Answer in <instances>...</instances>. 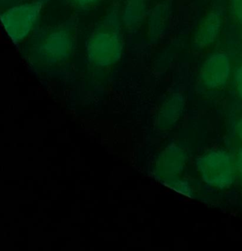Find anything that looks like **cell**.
I'll return each instance as SVG.
<instances>
[{"mask_svg":"<svg viewBox=\"0 0 242 251\" xmlns=\"http://www.w3.org/2000/svg\"><path fill=\"white\" fill-rule=\"evenodd\" d=\"M124 48L118 11L112 9L97 25L87 39L86 58L94 68H108L121 60Z\"/></svg>","mask_w":242,"mask_h":251,"instance_id":"obj_1","label":"cell"},{"mask_svg":"<svg viewBox=\"0 0 242 251\" xmlns=\"http://www.w3.org/2000/svg\"><path fill=\"white\" fill-rule=\"evenodd\" d=\"M75 42L69 24L42 29L29 48L28 58L36 66H54L67 61L73 55Z\"/></svg>","mask_w":242,"mask_h":251,"instance_id":"obj_2","label":"cell"},{"mask_svg":"<svg viewBox=\"0 0 242 251\" xmlns=\"http://www.w3.org/2000/svg\"><path fill=\"white\" fill-rule=\"evenodd\" d=\"M49 0H33L16 5L1 14V23L10 40L20 45L28 38Z\"/></svg>","mask_w":242,"mask_h":251,"instance_id":"obj_3","label":"cell"},{"mask_svg":"<svg viewBox=\"0 0 242 251\" xmlns=\"http://www.w3.org/2000/svg\"><path fill=\"white\" fill-rule=\"evenodd\" d=\"M202 180L211 186L224 188L233 183L236 176L235 160L224 151H212L197 161Z\"/></svg>","mask_w":242,"mask_h":251,"instance_id":"obj_4","label":"cell"},{"mask_svg":"<svg viewBox=\"0 0 242 251\" xmlns=\"http://www.w3.org/2000/svg\"><path fill=\"white\" fill-rule=\"evenodd\" d=\"M231 74V63L227 54L217 52L207 58L199 72V80L208 89H218L227 84Z\"/></svg>","mask_w":242,"mask_h":251,"instance_id":"obj_5","label":"cell"},{"mask_svg":"<svg viewBox=\"0 0 242 251\" xmlns=\"http://www.w3.org/2000/svg\"><path fill=\"white\" fill-rule=\"evenodd\" d=\"M222 25V11L218 8L210 11L202 19L195 35L196 46L201 50L211 46L218 39Z\"/></svg>","mask_w":242,"mask_h":251,"instance_id":"obj_6","label":"cell"},{"mask_svg":"<svg viewBox=\"0 0 242 251\" xmlns=\"http://www.w3.org/2000/svg\"><path fill=\"white\" fill-rule=\"evenodd\" d=\"M146 0H126L123 21L127 27H136L143 19L146 9Z\"/></svg>","mask_w":242,"mask_h":251,"instance_id":"obj_7","label":"cell"},{"mask_svg":"<svg viewBox=\"0 0 242 251\" xmlns=\"http://www.w3.org/2000/svg\"><path fill=\"white\" fill-rule=\"evenodd\" d=\"M169 15V8L166 4L157 5L153 12L151 14L149 20V30L151 36L159 37L166 30L167 21Z\"/></svg>","mask_w":242,"mask_h":251,"instance_id":"obj_8","label":"cell"},{"mask_svg":"<svg viewBox=\"0 0 242 251\" xmlns=\"http://www.w3.org/2000/svg\"><path fill=\"white\" fill-rule=\"evenodd\" d=\"M230 5L233 17L242 24V0H230Z\"/></svg>","mask_w":242,"mask_h":251,"instance_id":"obj_9","label":"cell"},{"mask_svg":"<svg viewBox=\"0 0 242 251\" xmlns=\"http://www.w3.org/2000/svg\"><path fill=\"white\" fill-rule=\"evenodd\" d=\"M235 84L239 97L242 99V64L239 66L235 73Z\"/></svg>","mask_w":242,"mask_h":251,"instance_id":"obj_10","label":"cell"},{"mask_svg":"<svg viewBox=\"0 0 242 251\" xmlns=\"http://www.w3.org/2000/svg\"><path fill=\"white\" fill-rule=\"evenodd\" d=\"M70 3L73 6L77 7V8H84L92 6L97 3L99 0H69Z\"/></svg>","mask_w":242,"mask_h":251,"instance_id":"obj_11","label":"cell"},{"mask_svg":"<svg viewBox=\"0 0 242 251\" xmlns=\"http://www.w3.org/2000/svg\"><path fill=\"white\" fill-rule=\"evenodd\" d=\"M235 164H236V170L239 172V175L242 177V148L239 150L236 154Z\"/></svg>","mask_w":242,"mask_h":251,"instance_id":"obj_12","label":"cell"},{"mask_svg":"<svg viewBox=\"0 0 242 251\" xmlns=\"http://www.w3.org/2000/svg\"><path fill=\"white\" fill-rule=\"evenodd\" d=\"M238 132H239L241 139H242V119L239 121V124H238Z\"/></svg>","mask_w":242,"mask_h":251,"instance_id":"obj_13","label":"cell"},{"mask_svg":"<svg viewBox=\"0 0 242 251\" xmlns=\"http://www.w3.org/2000/svg\"><path fill=\"white\" fill-rule=\"evenodd\" d=\"M17 1H20V0H1V3L2 5L5 2V5H10V4L15 3Z\"/></svg>","mask_w":242,"mask_h":251,"instance_id":"obj_14","label":"cell"}]
</instances>
